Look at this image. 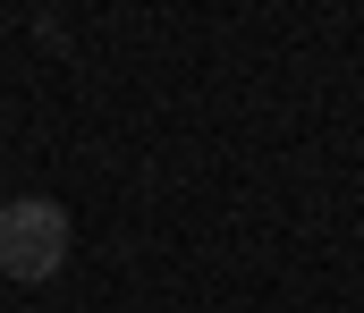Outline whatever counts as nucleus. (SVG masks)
<instances>
[{
    "instance_id": "obj_1",
    "label": "nucleus",
    "mask_w": 364,
    "mask_h": 313,
    "mask_svg": "<svg viewBox=\"0 0 364 313\" xmlns=\"http://www.w3.org/2000/svg\"><path fill=\"white\" fill-rule=\"evenodd\" d=\"M0 271L9 280H51V271H68V212L51 204V195H17V204H0Z\"/></svg>"
}]
</instances>
